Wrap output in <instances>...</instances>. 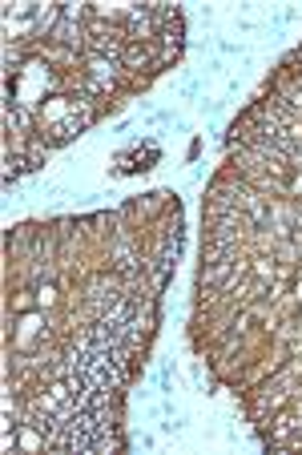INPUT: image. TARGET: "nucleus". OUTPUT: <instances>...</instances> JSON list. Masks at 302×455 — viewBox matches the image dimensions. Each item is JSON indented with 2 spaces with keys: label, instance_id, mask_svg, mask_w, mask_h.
I'll return each mask as SVG.
<instances>
[{
  "label": "nucleus",
  "instance_id": "f257e3e1",
  "mask_svg": "<svg viewBox=\"0 0 302 455\" xmlns=\"http://www.w3.org/2000/svg\"><path fill=\"white\" fill-rule=\"evenodd\" d=\"M89 48H93L97 57H117L121 53V36L113 29H105V25H89Z\"/></svg>",
  "mask_w": 302,
  "mask_h": 455
},
{
  "label": "nucleus",
  "instance_id": "f03ea898",
  "mask_svg": "<svg viewBox=\"0 0 302 455\" xmlns=\"http://www.w3.org/2000/svg\"><path fill=\"white\" fill-rule=\"evenodd\" d=\"M125 61H129V64H149V53H145L142 45H129V48H125Z\"/></svg>",
  "mask_w": 302,
  "mask_h": 455
}]
</instances>
